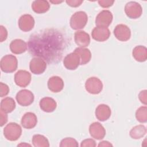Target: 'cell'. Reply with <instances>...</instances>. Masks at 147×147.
Returning a JSON list of instances; mask_svg holds the SVG:
<instances>
[{
	"instance_id": "14",
	"label": "cell",
	"mask_w": 147,
	"mask_h": 147,
	"mask_svg": "<svg viewBox=\"0 0 147 147\" xmlns=\"http://www.w3.org/2000/svg\"><path fill=\"white\" fill-rule=\"evenodd\" d=\"M89 132L91 136L97 140L103 139L106 135L105 127L98 122H93L90 125Z\"/></svg>"
},
{
	"instance_id": "7",
	"label": "cell",
	"mask_w": 147,
	"mask_h": 147,
	"mask_svg": "<svg viewBox=\"0 0 147 147\" xmlns=\"http://www.w3.org/2000/svg\"><path fill=\"white\" fill-rule=\"evenodd\" d=\"M16 99L20 105L22 106H28L33 102L34 96L32 92L30 90L24 89L17 92Z\"/></svg>"
},
{
	"instance_id": "27",
	"label": "cell",
	"mask_w": 147,
	"mask_h": 147,
	"mask_svg": "<svg viewBox=\"0 0 147 147\" xmlns=\"http://www.w3.org/2000/svg\"><path fill=\"white\" fill-rule=\"evenodd\" d=\"M32 144L35 147H49L48 140L41 134H35L32 137Z\"/></svg>"
},
{
	"instance_id": "9",
	"label": "cell",
	"mask_w": 147,
	"mask_h": 147,
	"mask_svg": "<svg viewBox=\"0 0 147 147\" xmlns=\"http://www.w3.org/2000/svg\"><path fill=\"white\" fill-rule=\"evenodd\" d=\"M113 16L111 12L107 10L101 11L96 17L95 25L96 26L108 27L113 21Z\"/></svg>"
},
{
	"instance_id": "30",
	"label": "cell",
	"mask_w": 147,
	"mask_h": 147,
	"mask_svg": "<svg viewBox=\"0 0 147 147\" xmlns=\"http://www.w3.org/2000/svg\"><path fill=\"white\" fill-rule=\"evenodd\" d=\"M96 146V143L95 141L93 139L91 138H88L84 140L83 141H82L80 146L81 147H95Z\"/></svg>"
},
{
	"instance_id": "32",
	"label": "cell",
	"mask_w": 147,
	"mask_h": 147,
	"mask_svg": "<svg viewBox=\"0 0 147 147\" xmlns=\"http://www.w3.org/2000/svg\"><path fill=\"white\" fill-rule=\"evenodd\" d=\"M138 98L141 102L145 105L147 104V91L146 90L141 91L138 94Z\"/></svg>"
},
{
	"instance_id": "39",
	"label": "cell",
	"mask_w": 147,
	"mask_h": 147,
	"mask_svg": "<svg viewBox=\"0 0 147 147\" xmlns=\"http://www.w3.org/2000/svg\"><path fill=\"white\" fill-rule=\"evenodd\" d=\"M50 2H51V3H55V4H56V3H61V2H63V1H50Z\"/></svg>"
},
{
	"instance_id": "20",
	"label": "cell",
	"mask_w": 147,
	"mask_h": 147,
	"mask_svg": "<svg viewBox=\"0 0 147 147\" xmlns=\"http://www.w3.org/2000/svg\"><path fill=\"white\" fill-rule=\"evenodd\" d=\"M40 107L44 112H53L57 107V103L55 100L50 97H44L42 98L39 103Z\"/></svg>"
},
{
	"instance_id": "3",
	"label": "cell",
	"mask_w": 147,
	"mask_h": 147,
	"mask_svg": "<svg viewBox=\"0 0 147 147\" xmlns=\"http://www.w3.org/2000/svg\"><path fill=\"white\" fill-rule=\"evenodd\" d=\"M0 66L2 71L5 73H11L15 71L18 66L17 57L12 55H6L1 60Z\"/></svg>"
},
{
	"instance_id": "34",
	"label": "cell",
	"mask_w": 147,
	"mask_h": 147,
	"mask_svg": "<svg viewBox=\"0 0 147 147\" xmlns=\"http://www.w3.org/2000/svg\"><path fill=\"white\" fill-rule=\"evenodd\" d=\"M114 1H107V0H101L98 1L99 5L104 8H107L111 6L114 3Z\"/></svg>"
},
{
	"instance_id": "12",
	"label": "cell",
	"mask_w": 147,
	"mask_h": 147,
	"mask_svg": "<svg viewBox=\"0 0 147 147\" xmlns=\"http://www.w3.org/2000/svg\"><path fill=\"white\" fill-rule=\"evenodd\" d=\"M80 64V59L78 53L74 51L68 54L64 59V66L69 70L76 69Z\"/></svg>"
},
{
	"instance_id": "28",
	"label": "cell",
	"mask_w": 147,
	"mask_h": 147,
	"mask_svg": "<svg viewBox=\"0 0 147 147\" xmlns=\"http://www.w3.org/2000/svg\"><path fill=\"white\" fill-rule=\"evenodd\" d=\"M137 120L141 123H145L147 121V107L141 106L139 107L136 112Z\"/></svg>"
},
{
	"instance_id": "10",
	"label": "cell",
	"mask_w": 147,
	"mask_h": 147,
	"mask_svg": "<svg viewBox=\"0 0 147 147\" xmlns=\"http://www.w3.org/2000/svg\"><path fill=\"white\" fill-rule=\"evenodd\" d=\"M113 32L115 38L121 41H126L131 37L130 28L124 24L117 25L115 27Z\"/></svg>"
},
{
	"instance_id": "19",
	"label": "cell",
	"mask_w": 147,
	"mask_h": 147,
	"mask_svg": "<svg viewBox=\"0 0 147 147\" xmlns=\"http://www.w3.org/2000/svg\"><path fill=\"white\" fill-rule=\"evenodd\" d=\"M48 89L53 92H59L64 87V82L63 79L57 76H53L50 78L48 81Z\"/></svg>"
},
{
	"instance_id": "21",
	"label": "cell",
	"mask_w": 147,
	"mask_h": 147,
	"mask_svg": "<svg viewBox=\"0 0 147 147\" xmlns=\"http://www.w3.org/2000/svg\"><path fill=\"white\" fill-rule=\"evenodd\" d=\"M27 48V44L21 39H15L10 44V49L14 54L18 55L24 53Z\"/></svg>"
},
{
	"instance_id": "16",
	"label": "cell",
	"mask_w": 147,
	"mask_h": 147,
	"mask_svg": "<svg viewBox=\"0 0 147 147\" xmlns=\"http://www.w3.org/2000/svg\"><path fill=\"white\" fill-rule=\"evenodd\" d=\"M37 123V118L36 114L32 112L26 113L22 117L21 123L23 127L27 129L34 128Z\"/></svg>"
},
{
	"instance_id": "37",
	"label": "cell",
	"mask_w": 147,
	"mask_h": 147,
	"mask_svg": "<svg viewBox=\"0 0 147 147\" xmlns=\"http://www.w3.org/2000/svg\"><path fill=\"white\" fill-rule=\"evenodd\" d=\"M98 146H113V145L107 141H103L99 143Z\"/></svg>"
},
{
	"instance_id": "11",
	"label": "cell",
	"mask_w": 147,
	"mask_h": 147,
	"mask_svg": "<svg viewBox=\"0 0 147 147\" xmlns=\"http://www.w3.org/2000/svg\"><path fill=\"white\" fill-rule=\"evenodd\" d=\"M91 36L95 41L103 42L109 39L110 36V32L107 27L96 26L92 30Z\"/></svg>"
},
{
	"instance_id": "22",
	"label": "cell",
	"mask_w": 147,
	"mask_h": 147,
	"mask_svg": "<svg viewBox=\"0 0 147 147\" xmlns=\"http://www.w3.org/2000/svg\"><path fill=\"white\" fill-rule=\"evenodd\" d=\"M132 55L136 61L144 62L147 59V49L142 45L136 46L133 49Z\"/></svg>"
},
{
	"instance_id": "13",
	"label": "cell",
	"mask_w": 147,
	"mask_h": 147,
	"mask_svg": "<svg viewBox=\"0 0 147 147\" xmlns=\"http://www.w3.org/2000/svg\"><path fill=\"white\" fill-rule=\"evenodd\" d=\"M31 81V74L25 70H19L14 75V82L20 87H26Z\"/></svg>"
},
{
	"instance_id": "24",
	"label": "cell",
	"mask_w": 147,
	"mask_h": 147,
	"mask_svg": "<svg viewBox=\"0 0 147 147\" xmlns=\"http://www.w3.org/2000/svg\"><path fill=\"white\" fill-rule=\"evenodd\" d=\"M74 52L79 56L80 59V65H84L88 63L91 59V53L87 48L78 47L75 49Z\"/></svg>"
},
{
	"instance_id": "35",
	"label": "cell",
	"mask_w": 147,
	"mask_h": 147,
	"mask_svg": "<svg viewBox=\"0 0 147 147\" xmlns=\"http://www.w3.org/2000/svg\"><path fill=\"white\" fill-rule=\"evenodd\" d=\"M7 121V113L1 110L0 111V126H3Z\"/></svg>"
},
{
	"instance_id": "15",
	"label": "cell",
	"mask_w": 147,
	"mask_h": 147,
	"mask_svg": "<svg viewBox=\"0 0 147 147\" xmlns=\"http://www.w3.org/2000/svg\"><path fill=\"white\" fill-rule=\"evenodd\" d=\"M34 26L33 17L28 14H25L20 17L18 20V26L23 32L30 31Z\"/></svg>"
},
{
	"instance_id": "33",
	"label": "cell",
	"mask_w": 147,
	"mask_h": 147,
	"mask_svg": "<svg viewBox=\"0 0 147 147\" xmlns=\"http://www.w3.org/2000/svg\"><path fill=\"white\" fill-rule=\"evenodd\" d=\"M7 37V31L6 29L2 25L0 26V41L3 42L6 40Z\"/></svg>"
},
{
	"instance_id": "36",
	"label": "cell",
	"mask_w": 147,
	"mask_h": 147,
	"mask_svg": "<svg viewBox=\"0 0 147 147\" xmlns=\"http://www.w3.org/2000/svg\"><path fill=\"white\" fill-rule=\"evenodd\" d=\"M83 1H79V0H67L66 3L67 5L71 7H76L79 6L82 3Z\"/></svg>"
},
{
	"instance_id": "2",
	"label": "cell",
	"mask_w": 147,
	"mask_h": 147,
	"mask_svg": "<svg viewBox=\"0 0 147 147\" xmlns=\"http://www.w3.org/2000/svg\"><path fill=\"white\" fill-rule=\"evenodd\" d=\"M21 127L15 122H10L3 129V135L5 137L10 141L17 140L21 136Z\"/></svg>"
},
{
	"instance_id": "38",
	"label": "cell",
	"mask_w": 147,
	"mask_h": 147,
	"mask_svg": "<svg viewBox=\"0 0 147 147\" xmlns=\"http://www.w3.org/2000/svg\"><path fill=\"white\" fill-rule=\"evenodd\" d=\"M18 146H31V145H30V144H26V143H21V144H18V145H17Z\"/></svg>"
},
{
	"instance_id": "18",
	"label": "cell",
	"mask_w": 147,
	"mask_h": 147,
	"mask_svg": "<svg viewBox=\"0 0 147 147\" xmlns=\"http://www.w3.org/2000/svg\"><path fill=\"white\" fill-rule=\"evenodd\" d=\"M75 42L80 48H86L90 43V37L84 31L78 30L74 34Z\"/></svg>"
},
{
	"instance_id": "31",
	"label": "cell",
	"mask_w": 147,
	"mask_h": 147,
	"mask_svg": "<svg viewBox=\"0 0 147 147\" xmlns=\"http://www.w3.org/2000/svg\"><path fill=\"white\" fill-rule=\"evenodd\" d=\"M0 90H1L0 96H1V97H3V96H6L9 94V87L7 84H6L2 82H1L0 83Z\"/></svg>"
},
{
	"instance_id": "5",
	"label": "cell",
	"mask_w": 147,
	"mask_h": 147,
	"mask_svg": "<svg viewBox=\"0 0 147 147\" xmlns=\"http://www.w3.org/2000/svg\"><path fill=\"white\" fill-rule=\"evenodd\" d=\"M125 12L129 18L137 19L141 16L142 8L139 3L130 1L125 5Z\"/></svg>"
},
{
	"instance_id": "29",
	"label": "cell",
	"mask_w": 147,
	"mask_h": 147,
	"mask_svg": "<svg viewBox=\"0 0 147 147\" xmlns=\"http://www.w3.org/2000/svg\"><path fill=\"white\" fill-rule=\"evenodd\" d=\"M79 144L77 141L71 137H66L63 139L60 143V146L61 147H68V146H74L78 147Z\"/></svg>"
},
{
	"instance_id": "25",
	"label": "cell",
	"mask_w": 147,
	"mask_h": 147,
	"mask_svg": "<svg viewBox=\"0 0 147 147\" xmlns=\"http://www.w3.org/2000/svg\"><path fill=\"white\" fill-rule=\"evenodd\" d=\"M16 108V102L10 97H6L1 102V110L6 113L12 112Z\"/></svg>"
},
{
	"instance_id": "26",
	"label": "cell",
	"mask_w": 147,
	"mask_h": 147,
	"mask_svg": "<svg viewBox=\"0 0 147 147\" xmlns=\"http://www.w3.org/2000/svg\"><path fill=\"white\" fill-rule=\"evenodd\" d=\"M146 133V129L144 125H138L133 127L130 131V136L133 139H140Z\"/></svg>"
},
{
	"instance_id": "1",
	"label": "cell",
	"mask_w": 147,
	"mask_h": 147,
	"mask_svg": "<svg viewBox=\"0 0 147 147\" xmlns=\"http://www.w3.org/2000/svg\"><path fill=\"white\" fill-rule=\"evenodd\" d=\"M28 44L32 53L50 61L61 56L64 40L57 32L45 30L32 36Z\"/></svg>"
},
{
	"instance_id": "8",
	"label": "cell",
	"mask_w": 147,
	"mask_h": 147,
	"mask_svg": "<svg viewBox=\"0 0 147 147\" xmlns=\"http://www.w3.org/2000/svg\"><path fill=\"white\" fill-rule=\"evenodd\" d=\"M47 68V63L41 57H33L30 61L29 68L32 74L40 75L44 72Z\"/></svg>"
},
{
	"instance_id": "17",
	"label": "cell",
	"mask_w": 147,
	"mask_h": 147,
	"mask_svg": "<svg viewBox=\"0 0 147 147\" xmlns=\"http://www.w3.org/2000/svg\"><path fill=\"white\" fill-rule=\"evenodd\" d=\"M95 116L100 121H105L111 116V111L110 107L105 104H100L95 109Z\"/></svg>"
},
{
	"instance_id": "4",
	"label": "cell",
	"mask_w": 147,
	"mask_h": 147,
	"mask_svg": "<svg viewBox=\"0 0 147 147\" xmlns=\"http://www.w3.org/2000/svg\"><path fill=\"white\" fill-rule=\"evenodd\" d=\"M88 21L87 14L83 11L75 13L70 18V26L74 30L83 29Z\"/></svg>"
},
{
	"instance_id": "23",
	"label": "cell",
	"mask_w": 147,
	"mask_h": 147,
	"mask_svg": "<svg viewBox=\"0 0 147 147\" xmlns=\"http://www.w3.org/2000/svg\"><path fill=\"white\" fill-rule=\"evenodd\" d=\"M50 5L47 1L37 0L34 1L32 3V10L37 14H42L48 11L49 9Z\"/></svg>"
},
{
	"instance_id": "6",
	"label": "cell",
	"mask_w": 147,
	"mask_h": 147,
	"mask_svg": "<svg viewBox=\"0 0 147 147\" xmlns=\"http://www.w3.org/2000/svg\"><path fill=\"white\" fill-rule=\"evenodd\" d=\"M86 91L91 94H98L103 89L102 81L96 77H91L85 83Z\"/></svg>"
}]
</instances>
